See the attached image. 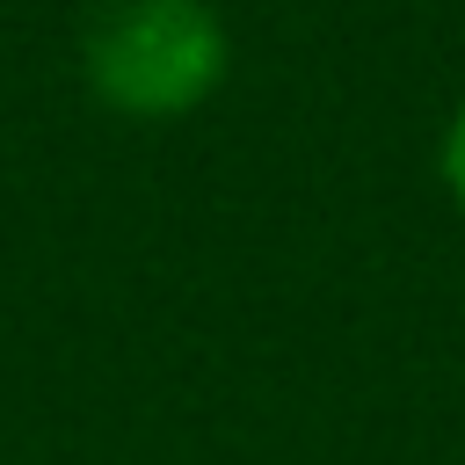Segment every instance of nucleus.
<instances>
[{"instance_id":"1","label":"nucleus","mask_w":465,"mask_h":465,"mask_svg":"<svg viewBox=\"0 0 465 465\" xmlns=\"http://www.w3.org/2000/svg\"><path fill=\"white\" fill-rule=\"evenodd\" d=\"M80 65L102 109L160 124L218 94L232 65V36L211 0H109L87 22Z\"/></svg>"},{"instance_id":"2","label":"nucleus","mask_w":465,"mask_h":465,"mask_svg":"<svg viewBox=\"0 0 465 465\" xmlns=\"http://www.w3.org/2000/svg\"><path fill=\"white\" fill-rule=\"evenodd\" d=\"M436 167H443V189H450V203L465 211V102H458V109H450V124H443Z\"/></svg>"}]
</instances>
